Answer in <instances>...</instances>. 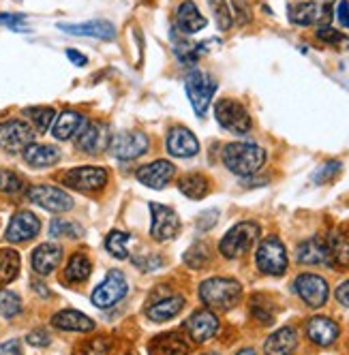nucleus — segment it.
<instances>
[{
  "label": "nucleus",
  "instance_id": "09e8293b",
  "mask_svg": "<svg viewBox=\"0 0 349 355\" xmlns=\"http://www.w3.org/2000/svg\"><path fill=\"white\" fill-rule=\"evenodd\" d=\"M26 341H28V345H32V347H47V345L52 343L50 334L43 332V330H34V332H30Z\"/></svg>",
  "mask_w": 349,
  "mask_h": 355
},
{
  "label": "nucleus",
  "instance_id": "aec40b11",
  "mask_svg": "<svg viewBox=\"0 0 349 355\" xmlns=\"http://www.w3.org/2000/svg\"><path fill=\"white\" fill-rule=\"evenodd\" d=\"M63 261V246L58 244H39L32 255H30V263H32V270L41 276H47L52 274L58 263Z\"/></svg>",
  "mask_w": 349,
  "mask_h": 355
},
{
  "label": "nucleus",
  "instance_id": "2eb2a0df",
  "mask_svg": "<svg viewBox=\"0 0 349 355\" xmlns=\"http://www.w3.org/2000/svg\"><path fill=\"white\" fill-rule=\"evenodd\" d=\"M294 289L302 298V302L311 308H319L328 300V283L317 274H300L294 283Z\"/></svg>",
  "mask_w": 349,
  "mask_h": 355
},
{
  "label": "nucleus",
  "instance_id": "1a4fd4ad",
  "mask_svg": "<svg viewBox=\"0 0 349 355\" xmlns=\"http://www.w3.org/2000/svg\"><path fill=\"white\" fill-rule=\"evenodd\" d=\"M148 208H150V216H152V225H150L152 238L157 242H169L176 238L182 229L178 214L163 204H150Z\"/></svg>",
  "mask_w": 349,
  "mask_h": 355
},
{
  "label": "nucleus",
  "instance_id": "052dcab7",
  "mask_svg": "<svg viewBox=\"0 0 349 355\" xmlns=\"http://www.w3.org/2000/svg\"><path fill=\"white\" fill-rule=\"evenodd\" d=\"M129 355H133V353H129Z\"/></svg>",
  "mask_w": 349,
  "mask_h": 355
},
{
  "label": "nucleus",
  "instance_id": "6e6552de",
  "mask_svg": "<svg viewBox=\"0 0 349 355\" xmlns=\"http://www.w3.org/2000/svg\"><path fill=\"white\" fill-rule=\"evenodd\" d=\"M150 148V137L142 131H123L112 137L109 150L118 161H133L146 154Z\"/></svg>",
  "mask_w": 349,
  "mask_h": 355
},
{
  "label": "nucleus",
  "instance_id": "473e14b6",
  "mask_svg": "<svg viewBox=\"0 0 349 355\" xmlns=\"http://www.w3.org/2000/svg\"><path fill=\"white\" fill-rule=\"evenodd\" d=\"M92 272V263L84 252H75L65 268V279L69 283H84Z\"/></svg>",
  "mask_w": 349,
  "mask_h": 355
},
{
  "label": "nucleus",
  "instance_id": "8fccbe9b",
  "mask_svg": "<svg viewBox=\"0 0 349 355\" xmlns=\"http://www.w3.org/2000/svg\"><path fill=\"white\" fill-rule=\"evenodd\" d=\"M217 221H219V212L217 210H208L198 219V227L202 231H208V229H212V225H215Z\"/></svg>",
  "mask_w": 349,
  "mask_h": 355
},
{
  "label": "nucleus",
  "instance_id": "412c9836",
  "mask_svg": "<svg viewBox=\"0 0 349 355\" xmlns=\"http://www.w3.org/2000/svg\"><path fill=\"white\" fill-rule=\"evenodd\" d=\"M24 161L26 165L34 167V169H45V167H52L61 161V148L58 146H52V144H30L24 152Z\"/></svg>",
  "mask_w": 349,
  "mask_h": 355
},
{
  "label": "nucleus",
  "instance_id": "39448f33",
  "mask_svg": "<svg viewBox=\"0 0 349 355\" xmlns=\"http://www.w3.org/2000/svg\"><path fill=\"white\" fill-rule=\"evenodd\" d=\"M215 118L225 131L236 133V135H246L253 129V120H251L246 107L234 101V98H221V101H217Z\"/></svg>",
  "mask_w": 349,
  "mask_h": 355
},
{
  "label": "nucleus",
  "instance_id": "423d86ee",
  "mask_svg": "<svg viewBox=\"0 0 349 355\" xmlns=\"http://www.w3.org/2000/svg\"><path fill=\"white\" fill-rule=\"evenodd\" d=\"M184 90H187V96H189L193 109H195V114L204 116L206 109L210 107L212 96L217 92V80H212V77L204 71H191L184 77Z\"/></svg>",
  "mask_w": 349,
  "mask_h": 355
},
{
  "label": "nucleus",
  "instance_id": "ddd939ff",
  "mask_svg": "<svg viewBox=\"0 0 349 355\" xmlns=\"http://www.w3.org/2000/svg\"><path fill=\"white\" fill-rule=\"evenodd\" d=\"M112 144V131L105 122H84L77 131V150L86 154H101Z\"/></svg>",
  "mask_w": 349,
  "mask_h": 355
},
{
  "label": "nucleus",
  "instance_id": "603ef678",
  "mask_svg": "<svg viewBox=\"0 0 349 355\" xmlns=\"http://www.w3.org/2000/svg\"><path fill=\"white\" fill-rule=\"evenodd\" d=\"M0 355H22V349H19V341H7L0 345Z\"/></svg>",
  "mask_w": 349,
  "mask_h": 355
},
{
  "label": "nucleus",
  "instance_id": "f3484780",
  "mask_svg": "<svg viewBox=\"0 0 349 355\" xmlns=\"http://www.w3.org/2000/svg\"><path fill=\"white\" fill-rule=\"evenodd\" d=\"M328 19H330V7L313 3V0L289 7V22L296 26H311V24H319V22L324 26H328Z\"/></svg>",
  "mask_w": 349,
  "mask_h": 355
},
{
  "label": "nucleus",
  "instance_id": "9b49d317",
  "mask_svg": "<svg viewBox=\"0 0 349 355\" xmlns=\"http://www.w3.org/2000/svg\"><path fill=\"white\" fill-rule=\"evenodd\" d=\"M28 200L52 214H63L73 208V197L52 184H39L28 189Z\"/></svg>",
  "mask_w": 349,
  "mask_h": 355
},
{
  "label": "nucleus",
  "instance_id": "c85d7f7f",
  "mask_svg": "<svg viewBox=\"0 0 349 355\" xmlns=\"http://www.w3.org/2000/svg\"><path fill=\"white\" fill-rule=\"evenodd\" d=\"M150 355H189V347L178 332H167L150 343Z\"/></svg>",
  "mask_w": 349,
  "mask_h": 355
},
{
  "label": "nucleus",
  "instance_id": "393cba45",
  "mask_svg": "<svg viewBox=\"0 0 349 355\" xmlns=\"http://www.w3.org/2000/svg\"><path fill=\"white\" fill-rule=\"evenodd\" d=\"M298 263L304 266H330V257H328V242L319 235L306 240L298 246Z\"/></svg>",
  "mask_w": 349,
  "mask_h": 355
},
{
  "label": "nucleus",
  "instance_id": "58836bf2",
  "mask_svg": "<svg viewBox=\"0 0 349 355\" xmlns=\"http://www.w3.org/2000/svg\"><path fill=\"white\" fill-rule=\"evenodd\" d=\"M251 314L264 325L273 323L275 321V304L270 302L266 295H253L251 300Z\"/></svg>",
  "mask_w": 349,
  "mask_h": 355
},
{
  "label": "nucleus",
  "instance_id": "f704fd0d",
  "mask_svg": "<svg viewBox=\"0 0 349 355\" xmlns=\"http://www.w3.org/2000/svg\"><path fill=\"white\" fill-rule=\"evenodd\" d=\"M19 274V255L11 248L0 250V287L15 281Z\"/></svg>",
  "mask_w": 349,
  "mask_h": 355
},
{
  "label": "nucleus",
  "instance_id": "4468645a",
  "mask_svg": "<svg viewBox=\"0 0 349 355\" xmlns=\"http://www.w3.org/2000/svg\"><path fill=\"white\" fill-rule=\"evenodd\" d=\"M39 231H41V221H39V216L34 212L22 210L11 216L7 231H5V238L11 244H22V242L36 238Z\"/></svg>",
  "mask_w": 349,
  "mask_h": 355
},
{
  "label": "nucleus",
  "instance_id": "5701e85b",
  "mask_svg": "<svg viewBox=\"0 0 349 355\" xmlns=\"http://www.w3.org/2000/svg\"><path fill=\"white\" fill-rule=\"evenodd\" d=\"M58 30L80 36H94L101 39V41H112L116 36L114 24L105 22V19H94V22H84V24H58Z\"/></svg>",
  "mask_w": 349,
  "mask_h": 355
},
{
  "label": "nucleus",
  "instance_id": "b1692460",
  "mask_svg": "<svg viewBox=\"0 0 349 355\" xmlns=\"http://www.w3.org/2000/svg\"><path fill=\"white\" fill-rule=\"evenodd\" d=\"M306 336L319 347H330L339 338V325L328 317H313L306 323Z\"/></svg>",
  "mask_w": 349,
  "mask_h": 355
},
{
  "label": "nucleus",
  "instance_id": "bf43d9fd",
  "mask_svg": "<svg viewBox=\"0 0 349 355\" xmlns=\"http://www.w3.org/2000/svg\"><path fill=\"white\" fill-rule=\"evenodd\" d=\"M204 355H219V353H204Z\"/></svg>",
  "mask_w": 349,
  "mask_h": 355
},
{
  "label": "nucleus",
  "instance_id": "864d4df0",
  "mask_svg": "<svg viewBox=\"0 0 349 355\" xmlns=\"http://www.w3.org/2000/svg\"><path fill=\"white\" fill-rule=\"evenodd\" d=\"M19 22H24V15L22 13H0V24L5 26H15Z\"/></svg>",
  "mask_w": 349,
  "mask_h": 355
},
{
  "label": "nucleus",
  "instance_id": "9d476101",
  "mask_svg": "<svg viewBox=\"0 0 349 355\" xmlns=\"http://www.w3.org/2000/svg\"><path fill=\"white\" fill-rule=\"evenodd\" d=\"M34 140V131L19 118L0 122V150L5 152H24Z\"/></svg>",
  "mask_w": 349,
  "mask_h": 355
},
{
  "label": "nucleus",
  "instance_id": "4d7b16f0",
  "mask_svg": "<svg viewBox=\"0 0 349 355\" xmlns=\"http://www.w3.org/2000/svg\"><path fill=\"white\" fill-rule=\"evenodd\" d=\"M32 289H34L36 293H41V295H43V298H47V295H50L47 287H43L41 283H34V285H32Z\"/></svg>",
  "mask_w": 349,
  "mask_h": 355
},
{
  "label": "nucleus",
  "instance_id": "c756f323",
  "mask_svg": "<svg viewBox=\"0 0 349 355\" xmlns=\"http://www.w3.org/2000/svg\"><path fill=\"white\" fill-rule=\"evenodd\" d=\"M82 125H84V116L80 111L65 109L61 116H58L52 133H54V137L58 142H67V140H71L73 135H77V131L82 129Z\"/></svg>",
  "mask_w": 349,
  "mask_h": 355
},
{
  "label": "nucleus",
  "instance_id": "13d9d810",
  "mask_svg": "<svg viewBox=\"0 0 349 355\" xmlns=\"http://www.w3.org/2000/svg\"><path fill=\"white\" fill-rule=\"evenodd\" d=\"M236 355H257V353H255V349H240Z\"/></svg>",
  "mask_w": 349,
  "mask_h": 355
},
{
  "label": "nucleus",
  "instance_id": "a19ab883",
  "mask_svg": "<svg viewBox=\"0 0 349 355\" xmlns=\"http://www.w3.org/2000/svg\"><path fill=\"white\" fill-rule=\"evenodd\" d=\"M19 312H22V300L13 291L0 289V314L7 319H13Z\"/></svg>",
  "mask_w": 349,
  "mask_h": 355
},
{
  "label": "nucleus",
  "instance_id": "37998d69",
  "mask_svg": "<svg viewBox=\"0 0 349 355\" xmlns=\"http://www.w3.org/2000/svg\"><path fill=\"white\" fill-rule=\"evenodd\" d=\"M317 39L328 45H335V47H345V50L349 47V36H345L343 32H339L332 26H321L317 30Z\"/></svg>",
  "mask_w": 349,
  "mask_h": 355
},
{
  "label": "nucleus",
  "instance_id": "7c9ffc66",
  "mask_svg": "<svg viewBox=\"0 0 349 355\" xmlns=\"http://www.w3.org/2000/svg\"><path fill=\"white\" fill-rule=\"evenodd\" d=\"M178 189L189 200H204L210 193V182L204 173H187L178 180Z\"/></svg>",
  "mask_w": 349,
  "mask_h": 355
},
{
  "label": "nucleus",
  "instance_id": "dca6fc26",
  "mask_svg": "<svg viewBox=\"0 0 349 355\" xmlns=\"http://www.w3.org/2000/svg\"><path fill=\"white\" fill-rule=\"evenodd\" d=\"M176 175V165L165 161V159H159V161H152L148 165H142L138 171H135V178L148 189H154V191H159V189H165L169 182H171V178Z\"/></svg>",
  "mask_w": 349,
  "mask_h": 355
},
{
  "label": "nucleus",
  "instance_id": "0eeeda50",
  "mask_svg": "<svg viewBox=\"0 0 349 355\" xmlns=\"http://www.w3.org/2000/svg\"><path fill=\"white\" fill-rule=\"evenodd\" d=\"M255 263L260 268V272L268 274V276H283L287 270V250L283 246V242L275 235L266 238L255 252Z\"/></svg>",
  "mask_w": 349,
  "mask_h": 355
},
{
  "label": "nucleus",
  "instance_id": "f03ea898",
  "mask_svg": "<svg viewBox=\"0 0 349 355\" xmlns=\"http://www.w3.org/2000/svg\"><path fill=\"white\" fill-rule=\"evenodd\" d=\"M242 298V285L234 279H208L200 285V300L215 310L234 308Z\"/></svg>",
  "mask_w": 349,
  "mask_h": 355
},
{
  "label": "nucleus",
  "instance_id": "3c124183",
  "mask_svg": "<svg viewBox=\"0 0 349 355\" xmlns=\"http://www.w3.org/2000/svg\"><path fill=\"white\" fill-rule=\"evenodd\" d=\"M337 19L343 28H349V0H341L337 5Z\"/></svg>",
  "mask_w": 349,
  "mask_h": 355
},
{
  "label": "nucleus",
  "instance_id": "5fc2aeb1",
  "mask_svg": "<svg viewBox=\"0 0 349 355\" xmlns=\"http://www.w3.org/2000/svg\"><path fill=\"white\" fill-rule=\"evenodd\" d=\"M67 58L75 67H86L88 65V58L82 52H77V50H67Z\"/></svg>",
  "mask_w": 349,
  "mask_h": 355
},
{
  "label": "nucleus",
  "instance_id": "79ce46f5",
  "mask_svg": "<svg viewBox=\"0 0 349 355\" xmlns=\"http://www.w3.org/2000/svg\"><path fill=\"white\" fill-rule=\"evenodd\" d=\"M210 9H212V15H215V19H217V26L221 30H229L231 22H234V17H231V11H229L225 0H210Z\"/></svg>",
  "mask_w": 349,
  "mask_h": 355
},
{
  "label": "nucleus",
  "instance_id": "4c0bfd02",
  "mask_svg": "<svg viewBox=\"0 0 349 355\" xmlns=\"http://www.w3.org/2000/svg\"><path fill=\"white\" fill-rule=\"evenodd\" d=\"M24 116L32 122V127L39 131V133H45L50 131L54 118H56V109L54 107H26L24 109Z\"/></svg>",
  "mask_w": 349,
  "mask_h": 355
},
{
  "label": "nucleus",
  "instance_id": "4be33fe9",
  "mask_svg": "<svg viewBox=\"0 0 349 355\" xmlns=\"http://www.w3.org/2000/svg\"><path fill=\"white\" fill-rule=\"evenodd\" d=\"M298 347V334L294 327H281L275 334H270L264 343L266 355H294Z\"/></svg>",
  "mask_w": 349,
  "mask_h": 355
},
{
  "label": "nucleus",
  "instance_id": "20e7f679",
  "mask_svg": "<svg viewBox=\"0 0 349 355\" xmlns=\"http://www.w3.org/2000/svg\"><path fill=\"white\" fill-rule=\"evenodd\" d=\"M109 180V171L105 167H94V165H84V167H73L61 175V182L73 191L80 193H99Z\"/></svg>",
  "mask_w": 349,
  "mask_h": 355
},
{
  "label": "nucleus",
  "instance_id": "6e6d98bb",
  "mask_svg": "<svg viewBox=\"0 0 349 355\" xmlns=\"http://www.w3.org/2000/svg\"><path fill=\"white\" fill-rule=\"evenodd\" d=\"M337 300H339L343 306L349 308V281H345L343 285L337 287Z\"/></svg>",
  "mask_w": 349,
  "mask_h": 355
},
{
  "label": "nucleus",
  "instance_id": "a18cd8bd",
  "mask_svg": "<svg viewBox=\"0 0 349 355\" xmlns=\"http://www.w3.org/2000/svg\"><path fill=\"white\" fill-rule=\"evenodd\" d=\"M343 169L341 161H326L315 173H313V182L315 184H324V182H330L332 178L339 175V171Z\"/></svg>",
  "mask_w": 349,
  "mask_h": 355
},
{
  "label": "nucleus",
  "instance_id": "6ab92c4d",
  "mask_svg": "<svg viewBox=\"0 0 349 355\" xmlns=\"http://www.w3.org/2000/svg\"><path fill=\"white\" fill-rule=\"evenodd\" d=\"M167 152L176 159H191L200 152V142L187 127H171L167 133Z\"/></svg>",
  "mask_w": 349,
  "mask_h": 355
},
{
  "label": "nucleus",
  "instance_id": "c03bdc74",
  "mask_svg": "<svg viewBox=\"0 0 349 355\" xmlns=\"http://www.w3.org/2000/svg\"><path fill=\"white\" fill-rule=\"evenodd\" d=\"M0 191H3L5 195H17L24 191V182L22 178H19L15 171H3L0 173Z\"/></svg>",
  "mask_w": 349,
  "mask_h": 355
},
{
  "label": "nucleus",
  "instance_id": "49530a36",
  "mask_svg": "<svg viewBox=\"0 0 349 355\" xmlns=\"http://www.w3.org/2000/svg\"><path fill=\"white\" fill-rule=\"evenodd\" d=\"M109 353V341L107 338H92L77 347L75 355H107Z\"/></svg>",
  "mask_w": 349,
  "mask_h": 355
},
{
  "label": "nucleus",
  "instance_id": "de8ad7c7",
  "mask_svg": "<svg viewBox=\"0 0 349 355\" xmlns=\"http://www.w3.org/2000/svg\"><path fill=\"white\" fill-rule=\"evenodd\" d=\"M133 263L142 272H154V270H159L165 263V259L161 257V255L150 252V255H142V257H133Z\"/></svg>",
  "mask_w": 349,
  "mask_h": 355
},
{
  "label": "nucleus",
  "instance_id": "f8f14e48",
  "mask_svg": "<svg viewBox=\"0 0 349 355\" xmlns=\"http://www.w3.org/2000/svg\"><path fill=\"white\" fill-rule=\"evenodd\" d=\"M129 291V285H127V279L120 270H112L105 281L92 291V304L96 308H109L114 304H118Z\"/></svg>",
  "mask_w": 349,
  "mask_h": 355
},
{
  "label": "nucleus",
  "instance_id": "e433bc0d",
  "mask_svg": "<svg viewBox=\"0 0 349 355\" xmlns=\"http://www.w3.org/2000/svg\"><path fill=\"white\" fill-rule=\"evenodd\" d=\"M129 244H131V235L125 233V231H118V229H114L107 235V240H105L107 252L116 259H127L129 257Z\"/></svg>",
  "mask_w": 349,
  "mask_h": 355
},
{
  "label": "nucleus",
  "instance_id": "72a5a7b5",
  "mask_svg": "<svg viewBox=\"0 0 349 355\" xmlns=\"http://www.w3.org/2000/svg\"><path fill=\"white\" fill-rule=\"evenodd\" d=\"M173 52H176L178 56V61L180 63H198L200 61V56L208 52L206 43H191L187 41V39H178L176 34H173Z\"/></svg>",
  "mask_w": 349,
  "mask_h": 355
},
{
  "label": "nucleus",
  "instance_id": "cd10ccee",
  "mask_svg": "<svg viewBox=\"0 0 349 355\" xmlns=\"http://www.w3.org/2000/svg\"><path fill=\"white\" fill-rule=\"evenodd\" d=\"M182 308H184L182 295H169V298H165V300H157L150 306H146V317L157 321V323H163V321H169V319L176 317Z\"/></svg>",
  "mask_w": 349,
  "mask_h": 355
},
{
  "label": "nucleus",
  "instance_id": "bb28decb",
  "mask_svg": "<svg viewBox=\"0 0 349 355\" xmlns=\"http://www.w3.org/2000/svg\"><path fill=\"white\" fill-rule=\"evenodd\" d=\"M52 325L63 332H92L94 321L80 310H61L52 317Z\"/></svg>",
  "mask_w": 349,
  "mask_h": 355
},
{
  "label": "nucleus",
  "instance_id": "7ed1b4c3",
  "mask_svg": "<svg viewBox=\"0 0 349 355\" xmlns=\"http://www.w3.org/2000/svg\"><path fill=\"white\" fill-rule=\"evenodd\" d=\"M260 233H262V229L257 223H251V221L238 223L221 238L219 250L227 259H238L251 250V246H255Z\"/></svg>",
  "mask_w": 349,
  "mask_h": 355
},
{
  "label": "nucleus",
  "instance_id": "2f4dec72",
  "mask_svg": "<svg viewBox=\"0 0 349 355\" xmlns=\"http://www.w3.org/2000/svg\"><path fill=\"white\" fill-rule=\"evenodd\" d=\"M328 242V257H330V266L349 268V240L343 233H330Z\"/></svg>",
  "mask_w": 349,
  "mask_h": 355
},
{
  "label": "nucleus",
  "instance_id": "c9c22d12",
  "mask_svg": "<svg viewBox=\"0 0 349 355\" xmlns=\"http://www.w3.org/2000/svg\"><path fill=\"white\" fill-rule=\"evenodd\" d=\"M182 259L193 270H204L210 263V259H212V250H210V246L206 242H195L184 252Z\"/></svg>",
  "mask_w": 349,
  "mask_h": 355
},
{
  "label": "nucleus",
  "instance_id": "f257e3e1",
  "mask_svg": "<svg viewBox=\"0 0 349 355\" xmlns=\"http://www.w3.org/2000/svg\"><path fill=\"white\" fill-rule=\"evenodd\" d=\"M223 163L236 175H253L266 163V150L253 142H231L223 148Z\"/></svg>",
  "mask_w": 349,
  "mask_h": 355
},
{
  "label": "nucleus",
  "instance_id": "a878e982",
  "mask_svg": "<svg viewBox=\"0 0 349 355\" xmlns=\"http://www.w3.org/2000/svg\"><path fill=\"white\" fill-rule=\"evenodd\" d=\"M206 17L200 13L198 5L193 0H184L176 11V26L184 34H195L206 28Z\"/></svg>",
  "mask_w": 349,
  "mask_h": 355
},
{
  "label": "nucleus",
  "instance_id": "a211bd4d",
  "mask_svg": "<svg viewBox=\"0 0 349 355\" xmlns=\"http://www.w3.org/2000/svg\"><path fill=\"white\" fill-rule=\"evenodd\" d=\"M184 330L195 343H206L219 332V319H217V314L210 310H195L187 319Z\"/></svg>",
  "mask_w": 349,
  "mask_h": 355
},
{
  "label": "nucleus",
  "instance_id": "ea45409f",
  "mask_svg": "<svg viewBox=\"0 0 349 355\" xmlns=\"http://www.w3.org/2000/svg\"><path fill=\"white\" fill-rule=\"evenodd\" d=\"M50 235L52 238H80L82 227L65 219H54L50 223Z\"/></svg>",
  "mask_w": 349,
  "mask_h": 355
}]
</instances>
